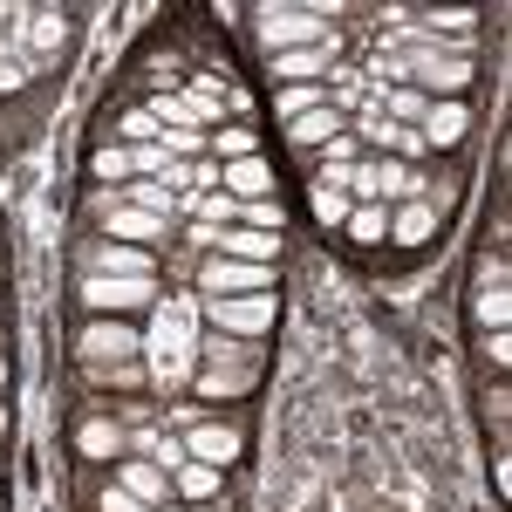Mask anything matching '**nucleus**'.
<instances>
[{"mask_svg":"<svg viewBox=\"0 0 512 512\" xmlns=\"http://www.w3.org/2000/svg\"><path fill=\"white\" fill-rule=\"evenodd\" d=\"M465 130H472V110L465 103H431L424 110V144H437V151H451Z\"/></svg>","mask_w":512,"mask_h":512,"instance_id":"12","label":"nucleus"},{"mask_svg":"<svg viewBox=\"0 0 512 512\" xmlns=\"http://www.w3.org/2000/svg\"><path fill=\"white\" fill-rule=\"evenodd\" d=\"M192 321H198V301L192 294H171V301H158V321H151V383L158 390H178L185 376L198 369V335H192Z\"/></svg>","mask_w":512,"mask_h":512,"instance_id":"1","label":"nucleus"},{"mask_svg":"<svg viewBox=\"0 0 512 512\" xmlns=\"http://www.w3.org/2000/svg\"><path fill=\"white\" fill-rule=\"evenodd\" d=\"M355 130H362V137H369L376 151H390L396 164L424 151V137H417V130H403V123H390V117H369V110H362V123H355Z\"/></svg>","mask_w":512,"mask_h":512,"instance_id":"11","label":"nucleus"},{"mask_svg":"<svg viewBox=\"0 0 512 512\" xmlns=\"http://www.w3.org/2000/svg\"><path fill=\"white\" fill-rule=\"evenodd\" d=\"M219 185H226V198L253 205V198L274 192V164H267V158H239V164H226V171H219Z\"/></svg>","mask_w":512,"mask_h":512,"instance_id":"9","label":"nucleus"},{"mask_svg":"<svg viewBox=\"0 0 512 512\" xmlns=\"http://www.w3.org/2000/svg\"><path fill=\"white\" fill-rule=\"evenodd\" d=\"M198 315L212 328H226V335H260V328H274L280 301L274 294H226V301H198Z\"/></svg>","mask_w":512,"mask_h":512,"instance_id":"4","label":"nucleus"},{"mask_svg":"<svg viewBox=\"0 0 512 512\" xmlns=\"http://www.w3.org/2000/svg\"><path fill=\"white\" fill-rule=\"evenodd\" d=\"M110 233H117V246H123V239H158V233H164V219L137 212V205H123V212H110Z\"/></svg>","mask_w":512,"mask_h":512,"instance_id":"25","label":"nucleus"},{"mask_svg":"<svg viewBox=\"0 0 512 512\" xmlns=\"http://www.w3.org/2000/svg\"><path fill=\"white\" fill-rule=\"evenodd\" d=\"M342 137V110H308V117L287 123V144L294 151H315V144H335Z\"/></svg>","mask_w":512,"mask_h":512,"instance_id":"14","label":"nucleus"},{"mask_svg":"<svg viewBox=\"0 0 512 512\" xmlns=\"http://www.w3.org/2000/svg\"><path fill=\"white\" fill-rule=\"evenodd\" d=\"M130 205H137V212H151V219H164V212H171L178 198L164 192L158 178H137V185H130Z\"/></svg>","mask_w":512,"mask_h":512,"instance_id":"29","label":"nucleus"},{"mask_svg":"<svg viewBox=\"0 0 512 512\" xmlns=\"http://www.w3.org/2000/svg\"><path fill=\"white\" fill-rule=\"evenodd\" d=\"M151 512H185V506H151Z\"/></svg>","mask_w":512,"mask_h":512,"instance_id":"41","label":"nucleus"},{"mask_svg":"<svg viewBox=\"0 0 512 512\" xmlns=\"http://www.w3.org/2000/svg\"><path fill=\"white\" fill-rule=\"evenodd\" d=\"M328 35H335V28H321L315 14H301V7H267V14H260V41H267L274 55H287V48H321Z\"/></svg>","mask_w":512,"mask_h":512,"instance_id":"6","label":"nucleus"},{"mask_svg":"<svg viewBox=\"0 0 512 512\" xmlns=\"http://www.w3.org/2000/svg\"><path fill=\"white\" fill-rule=\"evenodd\" d=\"M0 390H7V355H0Z\"/></svg>","mask_w":512,"mask_h":512,"instance_id":"39","label":"nucleus"},{"mask_svg":"<svg viewBox=\"0 0 512 512\" xmlns=\"http://www.w3.org/2000/svg\"><path fill=\"white\" fill-rule=\"evenodd\" d=\"M424 110H431V96H424V89H410V82H396V89H390V110H383V117L410 130V123H424Z\"/></svg>","mask_w":512,"mask_h":512,"instance_id":"24","label":"nucleus"},{"mask_svg":"<svg viewBox=\"0 0 512 512\" xmlns=\"http://www.w3.org/2000/svg\"><path fill=\"white\" fill-rule=\"evenodd\" d=\"M212 253H226V260H253V267H274L280 239L274 233H253V226H226V233L212 239Z\"/></svg>","mask_w":512,"mask_h":512,"instance_id":"10","label":"nucleus"},{"mask_svg":"<svg viewBox=\"0 0 512 512\" xmlns=\"http://www.w3.org/2000/svg\"><path fill=\"white\" fill-rule=\"evenodd\" d=\"M76 349L89 369H103V362H137V349H144V335L130 328V321H110V315H96L89 328L76 335Z\"/></svg>","mask_w":512,"mask_h":512,"instance_id":"5","label":"nucleus"},{"mask_svg":"<svg viewBox=\"0 0 512 512\" xmlns=\"http://www.w3.org/2000/svg\"><path fill=\"white\" fill-rule=\"evenodd\" d=\"M431 233H437V205H431V198H410V205L390 219V239H396V246H424Z\"/></svg>","mask_w":512,"mask_h":512,"instance_id":"15","label":"nucleus"},{"mask_svg":"<svg viewBox=\"0 0 512 512\" xmlns=\"http://www.w3.org/2000/svg\"><path fill=\"white\" fill-rule=\"evenodd\" d=\"M158 185L171 198H178V185H192V164H178V158H164V171H158Z\"/></svg>","mask_w":512,"mask_h":512,"instance_id":"36","label":"nucleus"},{"mask_svg":"<svg viewBox=\"0 0 512 512\" xmlns=\"http://www.w3.org/2000/svg\"><path fill=\"white\" fill-rule=\"evenodd\" d=\"M76 451H82V458H117V451H123V431L110 424V417H89V424L76 431Z\"/></svg>","mask_w":512,"mask_h":512,"instance_id":"21","label":"nucleus"},{"mask_svg":"<svg viewBox=\"0 0 512 512\" xmlns=\"http://www.w3.org/2000/svg\"><path fill=\"white\" fill-rule=\"evenodd\" d=\"M158 137H164V158L185 164V158H198V151H205V137H212V130H158Z\"/></svg>","mask_w":512,"mask_h":512,"instance_id":"31","label":"nucleus"},{"mask_svg":"<svg viewBox=\"0 0 512 512\" xmlns=\"http://www.w3.org/2000/svg\"><path fill=\"white\" fill-rule=\"evenodd\" d=\"M171 478H178V492H185V499H212V492H219V472H212V465H198V458H185Z\"/></svg>","mask_w":512,"mask_h":512,"instance_id":"26","label":"nucleus"},{"mask_svg":"<svg viewBox=\"0 0 512 512\" xmlns=\"http://www.w3.org/2000/svg\"><path fill=\"white\" fill-rule=\"evenodd\" d=\"M0 512H7V499H0Z\"/></svg>","mask_w":512,"mask_h":512,"instance_id":"42","label":"nucleus"},{"mask_svg":"<svg viewBox=\"0 0 512 512\" xmlns=\"http://www.w3.org/2000/svg\"><path fill=\"white\" fill-rule=\"evenodd\" d=\"M417 192H424V178H417L410 164H396V158H376V198H383V205H390V198H403V205H410Z\"/></svg>","mask_w":512,"mask_h":512,"instance_id":"18","label":"nucleus"},{"mask_svg":"<svg viewBox=\"0 0 512 512\" xmlns=\"http://www.w3.org/2000/svg\"><path fill=\"white\" fill-rule=\"evenodd\" d=\"M198 362L192 383L198 396H212V403H226V396H246L253 383H260V349L253 342H198Z\"/></svg>","mask_w":512,"mask_h":512,"instance_id":"2","label":"nucleus"},{"mask_svg":"<svg viewBox=\"0 0 512 512\" xmlns=\"http://www.w3.org/2000/svg\"><path fill=\"white\" fill-rule=\"evenodd\" d=\"M308 110H328V89H321V82H287V89L274 96V117L280 123L308 117Z\"/></svg>","mask_w":512,"mask_h":512,"instance_id":"19","label":"nucleus"},{"mask_svg":"<svg viewBox=\"0 0 512 512\" xmlns=\"http://www.w3.org/2000/svg\"><path fill=\"white\" fill-rule=\"evenodd\" d=\"M151 465L178 472V465H185V437H158V444H151Z\"/></svg>","mask_w":512,"mask_h":512,"instance_id":"35","label":"nucleus"},{"mask_svg":"<svg viewBox=\"0 0 512 512\" xmlns=\"http://www.w3.org/2000/svg\"><path fill=\"white\" fill-rule=\"evenodd\" d=\"M239 219H246L253 233H274L280 239V219H287V212H280V198H253V205H239Z\"/></svg>","mask_w":512,"mask_h":512,"instance_id":"30","label":"nucleus"},{"mask_svg":"<svg viewBox=\"0 0 512 512\" xmlns=\"http://www.w3.org/2000/svg\"><path fill=\"white\" fill-rule=\"evenodd\" d=\"M342 233H349L355 246H383V239H390V205H349Z\"/></svg>","mask_w":512,"mask_h":512,"instance_id":"16","label":"nucleus"},{"mask_svg":"<svg viewBox=\"0 0 512 512\" xmlns=\"http://www.w3.org/2000/svg\"><path fill=\"white\" fill-rule=\"evenodd\" d=\"M0 437H7V403H0Z\"/></svg>","mask_w":512,"mask_h":512,"instance_id":"40","label":"nucleus"},{"mask_svg":"<svg viewBox=\"0 0 512 512\" xmlns=\"http://www.w3.org/2000/svg\"><path fill=\"white\" fill-rule=\"evenodd\" d=\"M82 308L89 315H137V308H151L164 287L158 274H82Z\"/></svg>","mask_w":512,"mask_h":512,"instance_id":"3","label":"nucleus"},{"mask_svg":"<svg viewBox=\"0 0 512 512\" xmlns=\"http://www.w3.org/2000/svg\"><path fill=\"white\" fill-rule=\"evenodd\" d=\"M164 478H171L164 465H151V458H130V465L117 472V485L130 492V499H144V506H164V492H171Z\"/></svg>","mask_w":512,"mask_h":512,"instance_id":"13","label":"nucleus"},{"mask_svg":"<svg viewBox=\"0 0 512 512\" xmlns=\"http://www.w3.org/2000/svg\"><path fill=\"white\" fill-rule=\"evenodd\" d=\"M28 35H35V48H62V41H69V14H35Z\"/></svg>","mask_w":512,"mask_h":512,"instance_id":"33","label":"nucleus"},{"mask_svg":"<svg viewBox=\"0 0 512 512\" xmlns=\"http://www.w3.org/2000/svg\"><path fill=\"white\" fill-rule=\"evenodd\" d=\"M205 151H219V158H260V130H246V123H233V130H212L205 137Z\"/></svg>","mask_w":512,"mask_h":512,"instance_id":"22","label":"nucleus"},{"mask_svg":"<svg viewBox=\"0 0 512 512\" xmlns=\"http://www.w3.org/2000/svg\"><path fill=\"white\" fill-rule=\"evenodd\" d=\"M472 315H478V328H506V294H499V287H478Z\"/></svg>","mask_w":512,"mask_h":512,"instance_id":"32","label":"nucleus"},{"mask_svg":"<svg viewBox=\"0 0 512 512\" xmlns=\"http://www.w3.org/2000/svg\"><path fill=\"white\" fill-rule=\"evenodd\" d=\"M89 274H151V253H137V246H89Z\"/></svg>","mask_w":512,"mask_h":512,"instance_id":"17","label":"nucleus"},{"mask_svg":"<svg viewBox=\"0 0 512 512\" xmlns=\"http://www.w3.org/2000/svg\"><path fill=\"white\" fill-rule=\"evenodd\" d=\"M103 512H151V506H144V499H130L123 485H110V492H103Z\"/></svg>","mask_w":512,"mask_h":512,"instance_id":"38","label":"nucleus"},{"mask_svg":"<svg viewBox=\"0 0 512 512\" xmlns=\"http://www.w3.org/2000/svg\"><path fill=\"white\" fill-rule=\"evenodd\" d=\"M239 451H246V437H239V424H219V417H198L192 431H185V458H198V465H212V472H226Z\"/></svg>","mask_w":512,"mask_h":512,"instance_id":"7","label":"nucleus"},{"mask_svg":"<svg viewBox=\"0 0 512 512\" xmlns=\"http://www.w3.org/2000/svg\"><path fill=\"white\" fill-rule=\"evenodd\" d=\"M192 212H198V226H219V233H226V219H239V198H226V192H198V198H192Z\"/></svg>","mask_w":512,"mask_h":512,"instance_id":"27","label":"nucleus"},{"mask_svg":"<svg viewBox=\"0 0 512 512\" xmlns=\"http://www.w3.org/2000/svg\"><path fill=\"white\" fill-rule=\"evenodd\" d=\"M89 178L96 185H117V178H137V164H130L123 144H103V151H89Z\"/></svg>","mask_w":512,"mask_h":512,"instance_id":"23","label":"nucleus"},{"mask_svg":"<svg viewBox=\"0 0 512 512\" xmlns=\"http://www.w3.org/2000/svg\"><path fill=\"white\" fill-rule=\"evenodd\" d=\"M123 137H130V151H137V144H158V117H151V110H130V117H123Z\"/></svg>","mask_w":512,"mask_h":512,"instance_id":"34","label":"nucleus"},{"mask_svg":"<svg viewBox=\"0 0 512 512\" xmlns=\"http://www.w3.org/2000/svg\"><path fill=\"white\" fill-rule=\"evenodd\" d=\"M198 280H205L212 301H226V294H260V287H274V267H253V260H226V253H212Z\"/></svg>","mask_w":512,"mask_h":512,"instance_id":"8","label":"nucleus"},{"mask_svg":"<svg viewBox=\"0 0 512 512\" xmlns=\"http://www.w3.org/2000/svg\"><path fill=\"white\" fill-rule=\"evenodd\" d=\"M485 355H492V369H506V362H512V342H506V328H485Z\"/></svg>","mask_w":512,"mask_h":512,"instance_id":"37","label":"nucleus"},{"mask_svg":"<svg viewBox=\"0 0 512 512\" xmlns=\"http://www.w3.org/2000/svg\"><path fill=\"white\" fill-rule=\"evenodd\" d=\"M151 117L171 123V130H205V123H198V110L185 103V96H151Z\"/></svg>","mask_w":512,"mask_h":512,"instance_id":"28","label":"nucleus"},{"mask_svg":"<svg viewBox=\"0 0 512 512\" xmlns=\"http://www.w3.org/2000/svg\"><path fill=\"white\" fill-rule=\"evenodd\" d=\"M328 55H335V35L321 41V48H287V55H274V76L301 82V76H315V69H328Z\"/></svg>","mask_w":512,"mask_h":512,"instance_id":"20","label":"nucleus"}]
</instances>
